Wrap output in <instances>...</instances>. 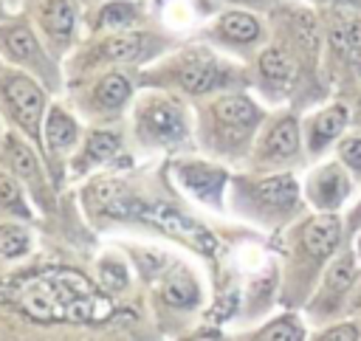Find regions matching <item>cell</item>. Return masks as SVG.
Wrapping results in <instances>:
<instances>
[{"label":"cell","mask_w":361,"mask_h":341,"mask_svg":"<svg viewBox=\"0 0 361 341\" xmlns=\"http://www.w3.org/2000/svg\"><path fill=\"white\" fill-rule=\"evenodd\" d=\"M3 296L37 321H104L113 313L110 299L71 268L23 276L11 282Z\"/></svg>","instance_id":"6da1fadb"},{"label":"cell","mask_w":361,"mask_h":341,"mask_svg":"<svg viewBox=\"0 0 361 341\" xmlns=\"http://www.w3.org/2000/svg\"><path fill=\"white\" fill-rule=\"evenodd\" d=\"M344 240V211H310L296 220L285 248L282 302L288 307L307 304Z\"/></svg>","instance_id":"7a4b0ae2"},{"label":"cell","mask_w":361,"mask_h":341,"mask_svg":"<svg viewBox=\"0 0 361 341\" xmlns=\"http://www.w3.org/2000/svg\"><path fill=\"white\" fill-rule=\"evenodd\" d=\"M361 282V259L353 248V240L347 237L338 248V254L333 256V262L327 265L324 276L319 279L316 290L310 293L307 304H305V318L313 327L338 321L350 316V302L355 296V287Z\"/></svg>","instance_id":"3957f363"},{"label":"cell","mask_w":361,"mask_h":341,"mask_svg":"<svg viewBox=\"0 0 361 341\" xmlns=\"http://www.w3.org/2000/svg\"><path fill=\"white\" fill-rule=\"evenodd\" d=\"M324 37L330 79L338 87V99L353 101L361 93V17L350 8H338L327 23Z\"/></svg>","instance_id":"277c9868"},{"label":"cell","mask_w":361,"mask_h":341,"mask_svg":"<svg viewBox=\"0 0 361 341\" xmlns=\"http://www.w3.org/2000/svg\"><path fill=\"white\" fill-rule=\"evenodd\" d=\"M355 192L358 183L338 158H322L302 183V194L310 211H344Z\"/></svg>","instance_id":"5b68a950"},{"label":"cell","mask_w":361,"mask_h":341,"mask_svg":"<svg viewBox=\"0 0 361 341\" xmlns=\"http://www.w3.org/2000/svg\"><path fill=\"white\" fill-rule=\"evenodd\" d=\"M245 197L268 220H293V217H302V211L307 206V200L302 194V183L288 169L254 180L245 189Z\"/></svg>","instance_id":"8992f818"},{"label":"cell","mask_w":361,"mask_h":341,"mask_svg":"<svg viewBox=\"0 0 361 341\" xmlns=\"http://www.w3.org/2000/svg\"><path fill=\"white\" fill-rule=\"evenodd\" d=\"M135 217L161 228L169 237L183 240L186 245H192L200 254H214L217 251V237L203 223H197L195 217H189V214H183V211H178L166 203H141L138 200L135 203Z\"/></svg>","instance_id":"52a82bcc"},{"label":"cell","mask_w":361,"mask_h":341,"mask_svg":"<svg viewBox=\"0 0 361 341\" xmlns=\"http://www.w3.org/2000/svg\"><path fill=\"white\" fill-rule=\"evenodd\" d=\"M353 127V107L350 101L338 99L324 107H319L310 118L302 124V138H305V152L313 161H322L330 147L338 144V138Z\"/></svg>","instance_id":"ba28073f"},{"label":"cell","mask_w":361,"mask_h":341,"mask_svg":"<svg viewBox=\"0 0 361 341\" xmlns=\"http://www.w3.org/2000/svg\"><path fill=\"white\" fill-rule=\"evenodd\" d=\"M305 138H302V124L293 113H285L268 124V130L259 138L257 158L265 166H296L305 158Z\"/></svg>","instance_id":"9c48e42d"},{"label":"cell","mask_w":361,"mask_h":341,"mask_svg":"<svg viewBox=\"0 0 361 341\" xmlns=\"http://www.w3.org/2000/svg\"><path fill=\"white\" fill-rule=\"evenodd\" d=\"M214 118L231 141H243L262 118V110L248 96H223L214 104Z\"/></svg>","instance_id":"30bf717a"},{"label":"cell","mask_w":361,"mask_h":341,"mask_svg":"<svg viewBox=\"0 0 361 341\" xmlns=\"http://www.w3.org/2000/svg\"><path fill=\"white\" fill-rule=\"evenodd\" d=\"M6 99L14 110V116L25 124L28 132H37L39 116H42V93L39 87L25 76H11L6 82Z\"/></svg>","instance_id":"8fae6325"},{"label":"cell","mask_w":361,"mask_h":341,"mask_svg":"<svg viewBox=\"0 0 361 341\" xmlns=\"http://www.w3.org/2000/svg\"><path fill=\"white\" fill-rule=\"evenodd\" d=\"M259 76L265 79L268 87L274 90H288L296 85V76H299V62L296 56H290L288 48L282 45H271L259 54Z\"/></svg>","instance_id":"7c38bea8"},{"label":"cell","mask_w":361,"mask_h":341,"mask_svg":"<svg viewBox=\"0 0 361 341\" xmlns=\"http://www.w3.org/2000/svg\"><path fill=\"white\" fill-rule=\"evenodd\" d=\"M178 82L189 93H209V90L228 82V70H223L214 59H189L180 68Z\"/></svg>","instance_id":"4fadbf2b"},{"label":"cell","mask_w":361,"mask_h":341,"mask_svg":"<svg viewBox=\"0 0 361 341\" xmlns=\"http://www.w3.org/2000/svg\"><path fill=\"white\" fill-rule=\"evenodd\" d=\"M178 178L189 192L206 200H220V192L226 186V172L209 163H183L178 166Z\"/></svg>","instance_id":"5bb4252c"},{"label":"cell","mask_w":361,"mask_h":341,"mask_svg":"<svg viewBox=\"0 0 361 341\" xmlns=\"http://www.w3.org/2000/svg\"><path fill=\"white\" fill-rule=\"evenodd\" d=\"M307 324L299 313H282L271 318L265 327H259L248 341H305Z\"/></svg>","instance_id":"9a60e30c"},{"label":"cell","mask_w":361,"mask_h":341,"mask_svg":"<svg viewBox=\"0 0 361 341\" xmlns=\"http://www.w3.org/2000/svg\"><path fill=\"white\" fill-rule=\"evenodd\" d=\"M217 34L228 42H237V45H251L259 39L262 28L257 23V17L245 14V11H228L217 20Z\"/></svg>","instance_id":"2e32d148"},{"label":"cell","mask_w":361,"mask_h":341,"mask_svg":"<svg viewBox=\"0 0 361 341\" xmlns=\"http://www.w3.org/2000/svg\"><path fill=\"white\" fill-rule=\"evenodd\" d=\"M144 124H147V130H149L155 138H164V141H175V138L183 135V118H180L178 107L164 104V101H158V104H152V107L147 110Z\"/></svg>","instance_id":"e0dca14e"},{"label":"cell","mask_w":361,"mask_h":341,"mask_svg":"<svg viewBox=\"0 0 361 341\" xmlns=\"http://www.w3.org/2000/svg\"><path fill=\"white\" fill-rule=\"evenodd\" d=\"M164 299L175 307H195L197 299H200V290H197V282L186 273V271H175L164 287Z\"/></svg>","instance_id":"ac0fdd59"},{"label":"cell","mask_w":361,"mask_h":341,"mask_svg":"<svg viewBox=\"0 0 361 341\" xmlns=\"http://www.w3.org/2000/svg\"><path fill=\"white\" fill-rule=\"evenodd\" d=\"M333 149H336V158L347 166V172L355 178V183H358V189H361V130H358V127H350V130L338 138V144H336Z\"/></svg>","instance_id":"d6986e66"},{"label":"cell","mask_w":361,"mask_h":341,"mask_svg":"<svg viewBox=\"0 0 361 341\" xmlns=\"http://www.w3.org/2000/svg\"><path fill=\"white\" fill-rule=\"evenodd\" d=\"M305 341H361V324L347 316V318L316 327L313 333H307Z\"/></svg>","instance_id":"ffe728a7"},{"label":"cell","mask_w":361,"mask_h":341,"mask_svg":"<svg viewBox=\"0 0 361 341\" xmlns=\"http://www.w3.org/2000/svg\"><path fill=\"white\" fill-rule=\"evenodd\" d=\"M102 54L107 59H118V62L138 59L144 54V37L141 34H118V37H110L102 45Z\"/></svg>","instance_id":"44dd1931"},{"label":"cell","mask_w":361,"mask_h":341,"mask_svg":"<svg viewBox=\"0 0 361 341\" xmlns=\"http://www.w3.org/2000/svg\"><path fill=\"white\" fill-rule=\"evenodd\" d=\"M3 39H6V48L17 56V59H37L39 56V45L34 39V34L23 25H11L3 31Z\"/></svg>","instance_id":"7402d4cb"},{"label":"cell","mask_w":361,"mask_h":341,"mask_svg":"<svg viewBox=\"0 0 361 341\" xmlns=\"http://www.w3.org/2000/svg\"><path fill=\"white\" fill-rule=\"evenodd\" d=\"M45 28L54 37H68L73 28V8L68 0H51L45 6Z\"/></svg>","instance_id":"603a6c76"},{"label":"cell","mask_w":361,"mask_h":341,"mask_svg":"<svg viewBox=\"0 0 361 341\" xmlns=\"http://www.w3.org/2000/svg\"><path fill=\"white\" fill-rule=\"evenodd\" d=\"M73 138H76V124L62 110L54 107L51 116H48V144L54 149H62V147L73 144Z\"/></svg>","instance_id":"cb8c5ba5"},{"label":"cell","mask_w":361,"mask_h":341,"mask_svg":"<svg viewBox=\"0 0 361 341\" xmlns=\"http://www.w3.org/2000/svg\"><path fill=\"white\" fill-rule=\"evenodd\" d=\"M127 96H130V85H127V79H124L121 73L104 76V79L99 82V87H96V99H99V104H104V107H118Z\"/></svg>","instance_id":"d4e9b609"},{"label":"cell","mask_w":361,"mask_h":341,"mask_svg":"<svg viewBox=\"0 0 361 341\" xmlns=\"http://www.w3.org/2000/svg\"><path fill=\"white\" fill-rule=\"evenodd\" d=\"M116 149H118V135H113V132H93L90 141H87V149H85L82 163H87V161H104Z\"/></svg>","instance_id":"484cf974"},{"label":"cell","mask_w":361,"mask_h":341,"mask_svg":"<svg viewBox=\"0 0 361 341\" xmlns=\"http://www.w3.org/2000/svg\"><path fill=\"white\" fill-rule=\"evenodd\" d=\"M8 144H11V166L17 169V175L25 180H34L37 178V161H34L31 149L17 144V141H8Z\"/></svg>","instance_id":"4316f807"},{"label":"cell","mask_w":361,"mask_h":341,"mask_svg":"<svg viewBox=\"0 0 361 341\" xmlns=\"http://www.w3.org/2000/svg\"><path fill=\"white\" fill-rule=\"evenodd\" d=\"M28 248V237L23 228L17 225H0V254L6 256H14V254H23Z\"/></svg>","instance_id":"83f0119b"},{"label":"cell","mask_w":361,"mask_h":341,"mask_svg":"<svg viewBox=\"0 0 361 341\" xmlns=\"http://www.w3.org/2000/svg\"><path fill=\"white\" fill-rule=\"evenodd\" d=\"M135 17V6L133 3H110L102 8V25H127Z\"/></svg>","instance_id":"f1b7e54d"},{"label":"cell","mask_w":361,"mask_h":341,"mask_svg":"<svg viewBox=\"0 0 361 341\" xmlns=\"http://www.w3.org/2000/svg\"><path fill=\"white\" fill-rule=\"evenodd\" d=\"M99 279L107 290H124L127 287V271L121 262H104L99 268Z\"/></svg>","instance_id":"f546056e"},{"label":"cell","mask_w":361,"mask_h":341,"mask_svg":"<svg viewBox=\"0 0 361 341\" xmlns=\"http://www.w3.org/2000/svg\"><path fill=\"white\" fill-rule=\"evenodd\" d=\"M0 206L14 209V211H20V214H28V211H25V203H23V197H20V189H17L14 180L6 178V175H0Z\"/></svg>","instance_id":"4dcf8cb0"},{"label":"cell","mask_w":361,"mask_h":341,"mask_svg":"<svg viewBox=\"0 0 361 341\" xmlns=\"http://www.w3.org/2000/svg\"><path fill=\"white\" fill-rule=\"evenodd\" d=\"M361 231V194L344 209V237H355Z\"/></svg>","instance_id":"1f68e13d"},{"label":"cell","mask_w":361,"mask_h":341,"mask_svg":"<svg viewBox=\"0 0 361 341\" xmlns=\"http://www.w3.org/2000/svg\"><path fill=\"white\" fill-rule=\"evenodd\" d=\"M350 318H355V321L361 324V282H358L355 296H353V302H350Z\"/></svg>","instance_id":"d6a6232c"},{"label":"cell","mask_w":361,"mask_h":341,"mask_svg":"<svg viewBox=\"0 0 361 341\" xmlns=\"http://www.w3.org/2000/svg\"><path fill=\"white\" fill-rule=\"evenodd\" d=\"M322 3H330V6H338V8H350V11H361V0H322Z\"/></svg>","instance_id":"836d02e7"},{"label":"cell","mask_w":361,"mask_h":341,"mask_svg":"<svg viewBox=\"0 0 361 341\" xmlns=\"http://www.w3.org/2000/svg\"><path fill=\"white\" fill-rule=\"evenodd\" d=\"M350 107H353V127H358V130H361V93L350 101Z\"/></svg>","instance_id":"e575fe53"},{"label":"cell","mask_w":361,"mask_h":341,"mask_svg":"<svg viewBox=\"0 0 361 341\" xmlns=\"http://www.w3.org/2000/svg\"><path fill=\"white\" fill-rule=\"evenodd\" d=\"M192 341H226V338H223V333H220V330H206V333L195 335Z\"/></svg>","instance_id":"d590c367"},{"label":"cell","mask_w":361,"mask_h":341,"mask_svg":"<svg viewBox=\"0 0 361 341\" xmlns=\"http://www.w3.org/2000/svg\"><path fill=\"white\" fill-rule=\"evenodd\" d=\"M353 248H355V254H358V259H361V231L353 237Z\"/></svg>","instance_id":"8d00e7d4"},{"label":"cell","mask_w":361,"mask_h":341,"mask_svg":"<svg viewBox=\"0 0 361 341\" xmlns=\"http://www.w3.org/2000/svg\"><path fill=\"white\" fill-rule=\"evenodd\" d=\"M234 3H257V0H234Z\"/></svg>","instance_id":"74e56055"}]
</instances>
